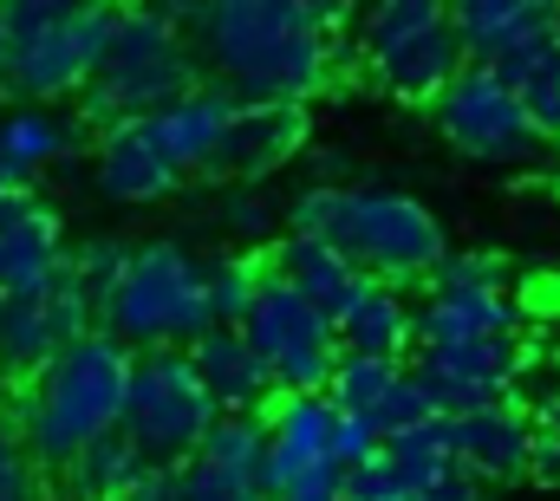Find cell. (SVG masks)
Listing matches in <instances>:
<instances>
[{
    "label": "cell",
    "mask_w": 560,
    "mask_h": 501,
    "mask_svg": "<svg viewBox=\"0 0 560 501\" xmlns=\"http://www.w3.org/2000/svg\"><path fill=\"white\" fill-rule=\"evenodd\" d=\"M352 13L319 0H222V7H183V39L202 66V79L235 105H293L319 98L332 79H346Z\"/></svg>",
    "instance_id": "obj_1"
},
{
    "label": "cell",
    "mask_w": 560,
    "mask_h": 501,
    "mask_svg": "<svg viewBox=\"0 0 560 501\" xmlns=\"http://www.w3.org/2000/svg\"><path fill=\"white\" fill-rule=\"evenodd\" d=\"M287 235L346 254L378 287L430 280L436 260L450 254L443 222L423 209L418 196L385 189V183H306L287 202Z\"/></svg>",
    "instance_id": "obj_2"
},
{
    "label": "cell",
    "mask_w": 560,
    "mask_h": 501,
    "mask_svg": "<svg viewBox=\"0 0 560 501\" xmlns=\"http://www.w3.org/2000/svg\"><path fill=\"white\" fill-rule=\"evenodd\" d=\"M125 391H131V352L105 333H85V339L59 346L26 377L20 410H13L7 430H13V443L26 450L33 469H66L85 443L118 430Z\"/></svg>",
    "instance_id": "obj_3"
},
{
    "label": "cell",
    "mask_w": 560,
    "mask_h": 501,
    "mask_svg": "<svg viewBox=\"0 0 560 501\" xmlns=\"http://www.w3.org/2000/svg\"><path fill=\"white\" fill-rule=\"evenodd\" d=\"M202 85L209 79L183 39V7H112V39L92 85L79 92V118L98 130L138 125L183 105Z\"/></svg>",
    "instance_id": "obj_4"
},
{
    "label": "cell",
    "mask_w": 560,
    "mask_h": 501,
    "mask_svg": "<svg viewBox=\"0 0 560 501\" xmlns=\"http://www.w3.org/2000/svg\"><path fill=\"white\" fill-rule=\"evenodd\" d=\"M98 333L118 339L131 359L143 352H189L202 333H215L202 300V260L176 242L131 248L112 293H98Z\"/></svg>",
    "instance_id": "obj_5"
},
{
    "label": "cell",
    "mask_w": 560,
    "mask_h": 501,
    "mask_svg": "<svg viewBox=\"0 0 560 501\" xmlns=\"http://www.w3.org/2000/svg\"><path fill=\"white\" fill-rule=\"evenodd\" d=\"M112 39V7L92 0H7L0 7V92L72 98L92 85Z\"/></svg>",
    "instance_id": "obj_6"
},
{
    "label": "cell",
    "mask_w": 560,
    "mask_h": 501,
    "mask_svg": "<svg viewBox=\"0 0 560 501\" xmlns=\"http://www.w3.org/2000/svg\"><path fill=\"white\" fill-rule=\"evenodd\" d=\"M352 26H359L352 59L398 105H436L443 85L463 72L450 7H436V0H385V7L352 13Z\"/></svg>",
    "instance_id": "obj_7"
},
{
    "label": "cell",
    "mask_w": 560,
    "mask_h": 501,
    "mask_svg": "<svg viewBox=\"0 0 560 501\" xmlns=\"http://www.w3.org/2000/svg\"><path fill=\"white\" fill-rule=\"evenodd\" d=\"M209 430H215V404L202 397V384H196L183 352L131 359V391H125L118 436L138 450L143 463H189Z\"/></svg>",
    "instance_id": "obj_8"
},
{
    "label": "cell",
    "mask_w": 560,
    "mask_h": 501,
    "mask_svg": "<svg viewBox=\"0 0 560 501\" xmlns=\"http://www.w3.org/2000/svg\"><path fill=\"white\" fill-rule=\"evenodd\" d=\"M235 333H242L248 352L268 365L275 397H319L326 377H332V365H339V333H332V319H319L275 267L261 273L255 306L242 313Z\"/></svg>",
    "instance_id": "obj_9"
},
{
    "label": "cell",
    "mask_w": 560,
    "mask_h": 501,
    "mask_svg": "<svg viewBox=\"0 0 560 501\" xmlns=\"http://www.w3.org/2000/svg\"><path fill=\"white\" fill-rule=\"evenodd\" d=\"M436 130L456 156L469 163H489V170H515V163H535L541 156V137L528 130V118L515 112V98L502 92L495 72H476L463 66L443 98H436Z\"/></svg>",
    "instance_id": "obj_10"
},
{
    "label": "cell",
    "mask_w": 560,
    "mask_h": 501,
    "mask_svg": "<svg viewBox=\"0 0 560 501\" xmlns=\"http://www.w3.org/2000/svg\"><path fill=\"white\" fill-rule=\"evenodd\" d=\"M528 365H535V346L476 339V346H423L411 377L430 391L436 417H469V410H489V404H515Z\"/></svg>",
    "instance_id": "obj_11"
},
{
    "label": "cell",
    "mask_w": 560,
    "mask_h": 501,
    "mask_svg": "<svg viewBox=\"0 0 560 501\" xmlns=\"http://www.w3.org/2000/svg\"><path fill=\"white\" fill-rule=\"evenodd\" d=\"M450 430V469L469 476L476 489L528 482V450H535V417L522 404H489L469 417H443Z\"/></svg>",
    "instance_id": "obj_12"
},
{
    "label": "cell",
    "mask_w": 560,
    "mask_h": 501,
    "mask_svg": "<svg viewBox=\"0 0 560 501\" xmlns=\"http://www.w3.org/2000/svg\"><path fill=\"white\" fill-rule=\"evenodd\" d=\"M183 501H268V489H261V417H215L202 450L183 463Z\"/></svg>",
    "instance_id": "obj_13"
},
{
    "label": "cell",
    "mask_w": 560,
    "mask_h": 501,
    "mask_svg": "<svg viewBox=\"0 0 560 501\" xmlns=\"http://www.w3.org/2000/svg\"><path fill=\"white\" fill-rule=\"evenodd\" d=\"M300 150H306V112H293V105H235L209 176L261 183V176H275L280 163H293Z\"/></svg>",
    "instance_id": "obj_14"
},
{
    "label": "cell",
    "mask_w": 560,
    "mask_h": 501,
    "mask_svg": "<svg viewBox=\"0 0 560 501\" xmlns=\"http://www.w3.org/2000/svg\"><path fill=\"white\" fill-rule=\"evenodd\" d=\"M319 463H332V404L326 397H275V410L261 417V489H268V501Z\"/></svg>",
    "instance_id": "obj_15"
},
{
    "label": "cell",
    "mask_w": 560,
    "mask_h": 501,
    "mask_svg": "<svg viewBox=\"0 0 560 501\" xmlns=\"http://www.w3.org/2000/svg\"><path fill=\"white\" fill-rule=\"evenodd\" d=\"M183 359H189V372L202 384V397L215 404V417H261V410L275 404V377H268V365L248 352V339H242L235 326L202 333Z\"/></svg>",
    "instance_id": "obj_16"
},
{
    "label": "cell",
    "mask_w": 560,
    "mask_h": 501,
    "mask_svg": "<svg viewBox=\"0 0 560 501\" xmlns=\"http://www.w3.org/2000/svg\"><path fill=\"white\" fill-rule=\"evenodd\" d=\"M450 26H456L463 66L495 72L509 53H522L528 39L555 33L560 7H548V0H463V7H450Z\"/></svg>",
    "instance_id": "obj_17"
},
{
    "label": "cell",
    "mask_w": 560,
    "mask_h": 501,
    "mask_svg": "<svg viewBox=\"0 0 560 501\" xmlns=\"http://www.w3.org/2000/svg\"><path fill=\"white\" fill-rule=\"evenodd\" d=\"M528 306L515 293H430L411 306V346H476V339H522Z\"/></svg>",
    "instance_id": "obj_18"
},
{
    "label": "cell",
    "mask_w": 560,
    "mask_h": 501,
    "mask_svg": "<svg viewBox=\"0 0 560 501\" xmlns=\"http://www.w3.org/2000/svg\"><path fill=\"white\" fill-rule=\"evenodd\" d=\"M229 118H235V98H222L215 85H202V92H189L183 105H170V112H156V118H138V125L150 130L156 156H163L176 176H209Z\"/></svg>",
    "instance_id": "obj_19"
},
{
    "label": "cell",
    "mask_w": 560,
    "mask_h": 501,
    "mask_svg": "<svg viewBox=\"0 0 560 501\" xmlns=\"http://www.w3.org/2000/svg\"><path fill=\"white\" fill-rule=\"evenodd\" d=\"M59 273H66V229L46 202H33L20 222L0 229V300H46Z\"/></svg>",
    "instance_id": "obj_20"
},
{
    "label": "cell",
    "mask_w": 560,
    "mask_h": 501,
    "mask_svg": "<svg viewBox=\"0 0 560 501\" xmlns=\"http://www.w3.org/2000/svg\"><path fill=\"white\" fill-rule=\"evenodd\" d=\"M92 176H98V189H105L112 202H163V196H176V183H183V176L156 156V143H150L143 125L98 130Z\"/></svg>",
    "instance_id": "obj_21"
},
{
    "label": "cell",
    "mask_w": 560,
    "mask_h": 501,
    "mask_svg": "<svg viewBox=\"0 0 560 501\" xmlns=\"http://www.w3.org/2000/svg\"><path fill=\"white\" fill-rule=\"evenodd\" d=\"M495 79L515 98V112L528 118V130L541 143H560V26L541 33V39H528L522 53H509L495 66Z\"/></svg>",
    "instance_id": "obj_22"
},
{
    "label": "cell",
    "mask_w": 560,
    "mask_h": 501,
    "mask_svg": "<svg viewBox=\"0 0 560 501\" xmlns=\"http://www.w3.org/2000/svg\"><path fill=\"white\" fill-rule=\"evenodd\" d=\"M332 333H339V352H359V359H398V365H405V352H411V300H405L398 287L365 280L359 300L332 319Z\"/></svg>",
    "instance_id": "obj_23"
},
{
    "label": "cell",
    "mask_w": 560,
    "mask_h": 501,
    "mask_svg": "<svg viewBox=\"0 0 560 501\" xmlns=\"http://www.w3.org/2000/svg\"><path fill=\"white\" fill-rule=\"evenodd\" d=\"M275 273L319 313V319H339L352 300H359V287H365V273L346 260V254H332V248H319V242H280V260H275Z\"/></svg>",
    "instance_id": "obj_24"
},
{
    "label": "cell",
    "mask_w": 560,
    "mask_h": 501,
    "mask_svg": "<svg viewBox=\"0 0 560 501\" xmlns=\"http://www.w3.org/2000/svg\"><path fill=\"white\" fill-rule=\"evenodd\" d=\"M72 143H79V125L52 118V112H39V105H26V112H7V118H0V163L13 170V183H26V176L52 170Z\"/></svg>",
    "instance_id": "obj_25"
},
{
    "label": "cell",
    "mask_w": 560,
    "mask_h": 501,
    "mask_svg": "<svg viewBox=\"0 0 560 501\" xmlns=\"http://www.w3.org/2000/svg\"><path fill=\"white\" fill-rule=\"evenodd\" d=\"M143 469H150V463H143L138 450H131V443L112 430V436L85 443V450L66 463V489H72L66 501H125Z\"/></svg>",
    "instance_id": "obj_26"
},
{
    "label": "cell",
    "mask_w": 560,
    "mask_h": 501,
    "mask_svg": "<svg viewBox=\"0 0 560 501\" xmlns=\"http://www.w3.org/2000/svg\"><path fill=\"white\" fill-rule=\"evenodd\" d=\"M59 352V333L39 300H0V377H33Z\"/></svg>",
    "instance_id": "obj_27"
},
{
    "label": "cell",
    "mask_w": 560,
    "mask_h": 501,
    "mask_svg": "<svg viewBox=\"0 0 560 501\" xmlns=\"http://www.w3.org/2000/svg\"><path fill=\"white\" fill-rule=\"evenodd\" d=\"M398 377H405L398 359H359V352H339V365H332V377H326L319 397L332 404V417H372L378 397H385Z\"/></svg>",
    "instance_id": "obj_28"
},
{
    "label": "cell",
    "mask_w": 560,
    "mask_h": 501,
    "mask_svg": "<svg viewBox=\"0 0 560 501\" xmlns=\"http://www.w3.org/2000/svg\"><path fill=\"white\" fill-rule=\"evenodd\" d=\"M261 273H268V267H255V260H242V254H229V260L202 267V300H209V319H215V326H242V313L255 306Z\"/></svg>",
    "instance_id": "obj_29"
},
{
    "label": "cell",
    "mask_w": 560,
    "mask_h": 501,
    "mask_svg": "<svg viewBox=\"0 0 560 501\" xmlns=\"http://www.w3.org/2000/svg\"><path fill=\"white\" fill-rule=\"evenodd\" d=\"M430 293H509V254L495 248H450L430 273Z\"/></svg>",
    "instance_id": "obj_30"
},
{
    "label": "cell",
    "mask_w": 560,
    "mask_h": 501,
    "mask_svg": "<svg viewBox=\"0 0 560 501\" xmlns=\"http://www.w3.org/2000/svg\"><path fill=\"white\" fill-rule=\"evenodd\" d=\"M365 423H372L378 443H392V436H405V430H418V423H436V404H430V391H423L418 377L405 372L385 397H378V410H372Z\"/></svg>",
    "instance_id": "obj_31"
},
{
    "label": "cell",
    "mask_w": 560,
    "mask_h": 501,
    "mask_svg": "<svg viewBox=\"0 0 560 501\" xmlns=\"http://www.w3.org/2000/svg\"><path fill=\"white\" fill-rule=\"evenodd\" d=\"M125 260H131V242H118V235H92V242H79L72 260H66V273L92 293V306H98V293H112V280L125 273Z\"/></svg>",
    "instance_id": "obj_32"
},
{
    "label": "cell",
    "mask_w": 560,
    "mask_h": 501,
    "mask_svg": "<svg viewBox=\"0 0 560 501\" xmlns=\"http://www.w3.org/2000/svg\"><path fill=\"white\" fill-rule=\"evenodd\" d=\"M46 319H52V333H59V346H72V339H85V333H98V306H92V293L72 280V273H59L52 287H46Z\"/></svg>",
    "instance_id": "obj_33"
},
{
    "label": "cell",
    "mask_w": 560,
    "mask_h": 501,
    "mask_svg": "<svg viewBox=\"0 0 560 501\" xmlns=\"http://www.w3.org/2000/svg\"><path fill=\"white\" fill-rule=\"evenodd\" d=\"M275 501H346V469H339V463H319V469L293 476Z\"/></svg>",
    "instance_id": "obj_34"
},
{
    "label": "cell",
    "mask_w": 560,
    "mask_h": 501,
    "mask_svg": "<svg viewBox=\"0 0 560 501\" xmlns=\"http://www.w3.org/2000/svg\"><path fill=\"white\" fill-rule=\"evenodd\" d=\"M372 450H378V436H372L365 417H332V463L339 469H359Z\"/></svg>",
    "instance_id": "obj_35"
},
{
    "label": "cell",
    "mask_w": 560,
    "mask_h": 501,
    "mask_svg": "<svg viewBox=\"0 0 560 501\" xmlns=\"http://www.w3.org/2000/svg\"><path fill=\"white\" fill-rule=\"evenodd\" d=\"M0 501H46V496H39V469L26 463V450H20V443L0 456Z\"/></svg>",
    "instance_id": "obj_36"
},
{
    "label": "cell",
    "mask_w": 560,
    "mask_h": 501,
    "mask_svg": "<svg viewBox=\"0 0 560 501\" xmlns=\"http://www.w3.org/2000/svg\"><path fill=\"white\" fill-rule=\"evenodd\" d=\"M125 501H183V463H150Z\"/></svg>",
    "instance_id": "obj_37"
},
{
    "label": "cell",
    "mask_w": 560,
    "mask_h": 501,
    "mask_svg": "<svg viewBox=\"0 0 560 501\" xmlns=\"http://www.w3.org/2000/svg\"><path fill=\"white\" fill-rule=\"evenodd\" d=\"M222 215H229V229H235V235H261V229H268V202H261L255 189H235Z\"/></svg>",
    "instance_id": "obj_38"
},
{
    "label": "cell",
    "mask_w": 560,
    "mask_h": 501,
    "mask_svg": "<svg viewBox=\"0 0 560 501\" xmlns=\"http://www.w3.org/2000/svg\"><path fill=\"white\" fill-rule=\"evenodd\" d=\"M528 482L535 489H560V436L535 430V450H528Z\"/></svg>",
    "instance_id": "obj_39"
},
{
    "label": "cell",
    "mask_w": 560,
    "mask_h": 501,
    "mask_svg": "<svg viewBox=\"0 0 560 501\" xmlns=\"http://www.w3.org/2000/svg\"><path fill=\"white\" fill-rule=\"evenodd\" d=\"M522 410L535 417V430H541V436H560V377H555V384H541V391H535V404H522Z\"/></svg>",
    "instance_id": "obj_40"
},
{
    "label": "cell",
    "mask_w": 560,
    "mask_h": 501,
    "mask_svg": "<svg viewBox=\"0 0 560 501\" xmlns=\"http://www.w3.org/2000/svg\"><path fill=\"white\" fill-rule=\"evenodd\" d=\"M33 202H39V196H26V189H13V196H0V229H7V222H20V215H26Z\"/></svg>",
    "instance_id": "obj_41"
},
{
    "label": "cell",
    "mask_w": 560,
    "mask_h": 501,
    "mask_svg": "<svg viewBox=\"0 0 560 501\" xmlns=\"http://www.w3.org/2000/svg\"><path fill=\"white\" fill-rule=\"evenodd\" d=\"M13 189H26V183H13V170L0 163V196H13Z\"/></svg>",
    "instance_id": "obj_42"
},
{
    "label": "cell",
    "mask_w": 560,
    "mask_h": 501,
    "mask_svg": "<svg viewBox=\"0 0 560 501\" xmlns=\"http://www.w3.org/2000/svg\"><path fill=\"white\" fill-rule=\"evenodd\" d=\"M555 365H560V333H555Z\"/></svg>",
    "instance_id": "obj_43"
}]
</instances>
